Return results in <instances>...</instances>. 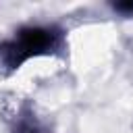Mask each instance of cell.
Masks as SVG:
<instances>
[{"instance_id": "obj_2", "label": "cell", "mask_w": 133, "mask_h": 133, "mask_svg": "<svg viewBox=\"0 0 133 133\" xmlns=\"http://www.w3.org/2000/svg\"><path fill=\"white\" fill-rule=\"evenodd\" d=\"M25 64L23 56L19 54L15 42L8 39H0V79L10 77L12 73H17L21 66Z\"/></svg>"}, {"instance_id": "obj_3", "label": "cell", "mask_w": 133, "mask_h": 133, "mask_svg": "<svg viewBox=\"0 0 133 133\" xmlns=\"http://www.w3.org/2000/svg\"><path fill=\"white\" fill-rule=\"evenodd\" d=\"M8 133H48V129L42 123V118L33 112V108L25 106L19 110V114L10 123Z\"/></svg>"}, {"instance_id": "obj_4", "label": "cell", "mask_w": 133, "mask_h": 133, "mask_svg": "<svg viewBox=\"0 0 133 133\" xmlns=\"http://www.w3.org/2000/svg\"><path fill=\"white\" fill-rule=\"evenodd\" d=\"M108 8L114 12V15H118V17H123V19H131L133 17V0H121V2H110L108 4Z\"/></svg>"}, {"instance_id": "obj_1", "label": "cell", "mask_w": 133, "mask_h": 133, "mask_svg": "<svg viewBox=\"0 0 133 133\" xmlns=\"http://www.w3.org/2000/svg\"><path fill=\"white\" fill-rule=\"evenodd\" d=\"M23 56V60L46 58V56H64L69 48L66 29L58 23H27L21 25L10 37Z\"/></svg>"}]
</instances>
